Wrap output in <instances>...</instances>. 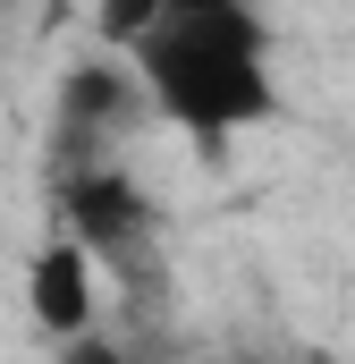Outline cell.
<instances>
[{
	"label": "cell",
	"instance_id": "cell-2",
	"mask_svg": "<svg viewBox=\"0 0 355 364\" xmlns=\"http://www.w3.org/2000/svg\"><path fill=\"white\" fill-rule=\"evenodd\" d=\"M93 305H102V288H93V255L77 237H51V246H34V263H26V314H34V331L43 339H93Z\"/></svg>",
	"mask_w": 355,
	"mask_h": 364
},
{
	"label": "cell",
	"instance_id": "cell-4",
	"mask_svg": "<svg viewBox=\"0 0 355 364\" xmlns=\"http://www.w3.org/2000/svg\"><path fill=\"white\" fill-rule=\"evenodd\" d=\"M60 102H68V119H85V127H93V119H127V110H144V93H136V77H127V60H119V68H77Z\"/></svg>",
	"mask_w": 355,
	"mask_h": 364
},
{
	"label": "cell",
	"instance_id": "cell-3",
	"mask_svg": "<svg viewBox=\"0 0 355 364\" xmlns=\"http://www.w3.org/2000/svg\"><path fill=\"white\" fill-rule=\"evenodd\" d=\"M144 229H153V195L127 178V170H85V178H68V237L85 246L93 263L144 246Z\"/></svg>",
	"mask_w": 355,
	"mask_h": 364
},
{
	"label": "cell",
	"instance_id": "cell-5",
	"mask_svg": "<svg viewBox=\"0 0 355 364\" xmlns=\"http://www.w3.org/2000/svg\"><path fill=\"white\" fill-rule=\"evenodd\" d=\"M51 364H136V356H127V348H110V339H68Z\"/></svg>",
	"mask_w": 355,
	"mask_h": 364
},
{
	"label": "cell",
	"instance_id": "cell-1",
	"mask_svg": "<svg viewBox=\"0 0 355 364\" xmlns=\"http://www.w3.org/2000/svg\"><path fill=\"white\" fill-rule=\"evenodd\" d=\"M127 77L144 110H161L195 144H229L279 110V51L271 17L246 0H161L127 34Z\"/></svg>",
	"mask_w": 355,
	"mask_h": 364
}]
</instances>
